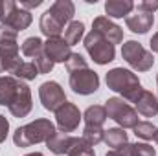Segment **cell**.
I'll return each instance as SVG.
<instances>
[{
    "label": "cell",
    "instance_id": "cell-4",
    "mask_svg": "<svg viewBox=\"0 0 158 156\" xmlns=\"http://www.w3.org/2000/svg\"><path fill=\"white\" fill-rule=\"evenodd\" d=\"M105 110L107 117L114 119L119 125V129H134L140 123L136 109L131 107V103H127L121 97H109L105 101Z\"/></svg>",
    "mask_w": 158,
    "mask_h": 156
},
{
    "label": "cell",
    "instance_id": "cell-23",
    "mask_svg": "<svg viewBox=\"0 0 158 156\" xmlns=\"http://www.w3.org/2000/svg\"><path fill=\"white\" fill-rule=\"evenodd\" d=\"M20 50H22V55L35 59L37 55H40L44 51V42L39 37H28V39L20 44Z\"/></svg>",
    "mask_w": 158,
    "mask_h": 156
},
{
    "label": "cell",
    "instance_id": "cell-17",
    "mask_svg": "<svg viewBox=\"0 0 158 156\" xmlns=\"http://www.w3.org/2000/svg\"><path fill=\"white\" fill-rule=\"evenodd\" d=\"M39 28L40 31H42V35H46L48 39H52V37H61V33H63V24L46 9L42 15H40V20H39Z\"/></svg>",
    "mask_w": 158,
    "mask_h": 156
},
{
    "label": "cell",
    "instance_id": "cell-24",
    "mask_svg": "<svg viewBox=\"0 0 158 156\" xmlns=\"http://www.w3.org/2000/svg\"><path fill=\"white\" fill-rule=\"evenodd\" d=\"M125 156H156L155 147H151L149 143H127L125 147H121Z\"/></svg>",
    "mask_w": 158,
    "mask_h": 156
},
{
    "label": "cell",
    "instance_id": "cell-1",
    "mask_svg": "<svg viewBox=\"0 0 158 156\" xmlns=\"http://www.w3.org/2000/svg\"><path fill=\"white\" fill-rule=\"evenodd\" d=\"M0 105L15 117H26L33 109L30 86L13 76H0Z\"/></svg>",
    "mask_w": 158,
    "mask_h": 156
},
{
    "label": "cell",
    "instance_id": "cell-15",
    "mask_svg": "<svg viewBox=\"0 0 158 156\" xmlns=\"http://www.w3.org/2000/svg\"><path fill=\"white\" fill-rule=\"evenodd\" d=\"M48 11L64 26V24H70V22H72V18H74V15H76V6H74L72 0H55V2L50 6Z\"/></svg>",
    "mask_w": 158,
    "mask_h": 156
},
{
    "label": "cell",
    "instance_id": "cell-30",
    "mask_svg": "<svg viewBox=\"0 0 158 156\" xmlns=\"http://www.w3.org/2000/svg\"><path fill=\"white\" fill-rule=\"evenodd\" d=\"M19 31L13 30L7 24H0V44H9V42H17Z\"/></svg>",
    "mask_w": 158,
    "mask_h": 156
},
{
    "label": "cell",
    "instance_id": "cell-19",
    "mask_svg": "<svg viewBox=\"0 0 158 156\" xmlns=\"http://www.w3.org/2000/svg\"><path fill=\"white\" fill-rule=\"evenodd\" d=\"M74 138H76V136L63 134V132H55V134L46 142V147H48L53 154H68V149L72 147Z\"/></svg>",
    "mask_w": 158,
    "mask_h": 156
},
{
    "label": "cell",
    "instance_id": "cell-16",
    "mask_svg": "<svg viewBox=\"0 0 158 156\" xmlns=\"http://www.w3.org/2000/svg\"><path fill=\"white\" fill-rule=\"evenodd\" d=\"M132 9H134L132 0H107L105 2V13L109 15V18H123V17L127 18Z\"/></svg>",
    "mask_w": 158,
    "mask_h": 156
},
{
    "label": "cell",
    "instance_id": "cell-35",
    "mask_svg": "<svg viewBox=\"0 0 158 156\" xmlns=\"http://www.w3.org/2000/svg\"><path fill=\"white\" fill-rule=\"evenodd\" d=\"M149 44H151V50H153L155 53H158V31L151 37V42H149Z\"/></svg>",
    "mask_w": 158,
    "mask_h": 156
},
{
    "label": "cell",
    "instance_id": "cell-20",
    "mask_svg": "<svg viewBox=\"0 0 158 156\" xmlns=\"http://www.w3.org/2000/svg\"><path fill=\"white\" fill-rule=\"evenodd\" d=\"M85 125L88 127H103V123L107 121V110H105V105H90L85 114Z\"/></svg>",
    "mask_w": 158,
    "mask_h": 156
},
{
    "label": "cell",
    "instance_id": "cell-27",
    "mask_svg": "<svg viewBox=\"0 0 158 156\" xmlns=\"http://www.w3.org/2000/svg\"><path fill=\"white\" fill-rule=\"evenodd\" d=\"M66 156H96V153H94V147H90L83 138H74V143L68 149Z\"/></svg>",
    "mask_w": 158,
    "mask_h": 156
},
{
    "label": "cell",
    "instance_id": "cell-8",
    "mask_svg": "<svg viewBox=\"0 0 158 156\" xmlns=\"http://www.w3.org/2000/svg\"><path fill=\"white\" fill-rule=\"evenodd\" d=\"M39 99L42 107L50 112H55L59 107H63L68 99L63 90V86L57 81H46L39 86Z\"/></svg>",
    "mask_w": 158,
    "mask_h": 156
},
{
    "label": "cell",
    "instance_id": "cell-10",
    "mask_svg": "<svg viewBox=\"0 0 158 156\" xmlns=\"http://www.w3.org/2000/svg\"><path fill=\"white\" fill-rule=\"evenodd\" d=\"M92 30H94L96 33H99L105 40H109L112 46L123 42V30L119 28L116 22H112L107 15L96 17L94 22H92Z\"/></svg>",
    "mask_w": 158,
    "mask_h": 156
},
{
    "label": "cell",
    "instance_id": "cell-25",
    "mask_svg": "<svg viewBox=\"0 0 158 156\" xmlns=\"http://www.w3.org/2000/svg\"><path fill=\"white\" fill-rule=\"evenodd\" d=\"M90 147H96L98 143H101L103 142V138H105V130H103V127H88V125H85V129H83V136H81Z\"/></svg>",
    "mask_w": 158,
    "mask_h": 156
},
{
    "label": "cell",
    "instance_id": "cell-31",
    "mask_svg": "<svg viewBox=\"0 0 158 156\" xmlns=\"http://www.w3.org/2000/svg\"><path fill=\"white\" fill-rule=\"evenodd\" d=\"M33 64L37 66V70H39V74H50L52 70H53V63L48 59V55L42 51L40 55H37L35 59H33Z\"/></svg>",
    "mask_w": 158,
    "mask_h": 156
},
{
    "label": "cell",
    "instance_id": "cell-9",
    "mask_svg": "<svg viewBox=\"0 0 158 156\" xmlns=\"http://www.w3.org/2000/svg\"><path fill=\"white\" fill-rule=\"evenodd\" d=\"M83 119V114L79 112L77 105L66 101L63 107H59L55 110V121H57V129L63 134H70L79 127V121Z\"/></svg>",
    "mask_w": 158,
    "mask_h": 156
},
{
    "label": "cell",
    "instance_id": "cell-37",
    "mask_svg": "<svg viewBox=\"0 0 158 156\" xmlns=\"http://www.w3.org/2000/svg\"><path fill=\"white\" fill-rule=\"evenodd\" d=\"M153 140L158 143V127H156V130H155V136H153Z\"/></svg>",
    "mask_w": 158,
    "mask_h": 156
},
{
    "label": "cell",
    "instance_id": "cell-18",
    "mask_svg": "<svg viewBox=\"0 0 158 156\" xmlns=\"http://www.w3.org/2000/svg\"><path fill=\"white\" fill-rule=\"evenodd\" d=\"M31 20H33L31 13H30V11H26V9H22L20 6H17V7L13 9V13L6 18V22H4V24L11 26V28H13V30H17V31H24L26 28H30Z\"/></svg>",
    "mask_w": 158,
    "mask_h": 156
},
{
    "label": "cell",
    "instance_id": "cell-12",
    "mask_svg": "<svg viewBox=\"0 0 158 156\" xmlns=\"http://www.w3.org/2000/svg\"><path fill=\"white\" fill-rule=\"evenodd\" d=\"M44 53L55 64V63H66L74 51H72V46H68V42L63 37H52L44 42Z\"/></svg>",
    "mask_w": 158,
    "mask_h": 156
},
{
    "label": "cell",
    "instance_id": "cell-7",
    "mask_svg": "<svg viewBox=\"0 0 158 156\" xmlns=\"http://www.w3.org/2000/svg\"><path fill=\"white\" fill-rule=\"evenodd\" d=\"M68 84L79 96H90V94L98 92V88H99V76L90 68H83V70L70 74Z\"/></svg>",
    "mask_w": 158,
    "mask_h": 156
},
{
    "label": "cell",
    "instance_id": "cell-21",
    "mask_svg": "<svg viewBox=\"0 0 158 156\" xmlns=\"http://www.w3.org/2000/svg\"><path fill=\"white\" fill-rule=\"evenodd\" d=\"M103 142H105V143H107V147H110L112 151H118V149L125 147V145L129 143V138H127L125 129L114 127V129L105 130V138H103Z\"/></svg>",
    "mask_w": 158,
    "mask_h": 156
},
{
    "label": "cell",
    "instance_id": "cell-36",
    "mask_svg": "<svg viewBox=\"0 0 158 156\" xmlns=\"http://www.w3.org/2000/svg\"><path fill=\"white\" fill-rule=\"evenodd\" d=\"M105 156H125V154H123V151H121V149H118V151H109Z\"/></svg>",
    "mask_w": 158,
    "mask_h": 156
},
{
    "label": "cell",
    "instance_id": "cell-22",
    "mask_svg": "<svg viewBox=\"0 0 158 156\" xmlns=\"http://www.w3.org/2000/svg\"><path fill=\"white\" fill-rule=\"evenodd\" d=\"M85 37V24L79 20H72L68 24V28L64 30V37L63 39L68 42V46H76L79 44V40Z\"/></svg>",
    "mask_w": 158,
    "mask_h": 156
},
{
    "label": "cell",
    "instance_id": "cell-2",
    "mask_svg": "<svg viewBox=\"0 0 158 156\" xmlns=\"http://www.w3.org/2000/svg\"><path fill=\"white\" fill-rule=\"evenodd\" d=\"M107 86L121 96V99L129 101V103H136L138 97L142 96L143 88H142V83L138 76L132 72V70H125V68H112L107 72Z\"/></svg>",
    "mask_w": 158,
    "mask_h": 156
},
{
    "label": "cell",
    "instance_id": "cell-6",
    "mask_svg": "<svg viewBox=\"0 0 158 156\" xmlns=\"http://www.w3.org/2000/svg\"><path fill=\"white\" fill-rule=\"evenodd\" d=\"M83 44H85V50L88 51L90 59L96 64H101V66L103 64H109L116 57V46H112L109 40H105L99 33H96L94 30L88 35H85Z\"/></svg>",
    "mask_w": 158,
    "mask_h": 156
},
{
    "label": "cell",
    "instance_id": "cell-3",
    "mask_svg": "<svg viewBox=\"0 0 158 156\" xmlns=\"http://www.w3.org/2000/svg\"><path fill=\"white\" fill-rule=\"evenodd\" d=\"M55 132H57V129L50 119L39 117L24 127H19L13 132V142L17 147H31V145L42 143V142L46 143Z\"/></svg>",
    "mask_w": 158,
    "mask_h": 156
},
{
    "label": "cell",
    "instance_id": "cell-39",
    "mask_svg": "<svg viewBox=\"0 0 158 156\" xmlns=\"http://www.w3.org/2000/svg\"><path fill=\"white\" fill-rule=\"evenodd\" d=\"M156 86H158V74H156ZM156 97H158V96H156Z\"/></svg>",
    "mask_w": 158,
    "mask_h": 156
},
{
    "label": "cell",
    "instance_id": "cell-34",
    "mask_svg": "<svg viewBox=\"0 0 158 156\" xmlns=\"http://www.w3.org/2000/svg\"><path fill=\"white\" fill-rule=\"evenodd\" d=\"M40 4H42V0H20V7L26 9V11H30L33 7H39Z\"/></svg>",
    "mask_w": 158,
    "mask_h": 156
},
{
    "label": "cell",
    "instance_id": "cell-5",
    "mask_svg": "<svg viewBox=\"0 0 158 156\" xmlns=\"http://www.w3.org/2000/svg\"><path fill=\"white\" fill-rule=\"evenodd\" d=\"M121 57L125 59V63L136 70V72H149L155 64V57L153 51L145 50L140 42L136 40H127L121 46Z\"/></svg>",
    "mask_w": 158,
    "mask_h": 156
},
{
    "label": "cell",
    "instance_id": "cell-38",
    "mask_svg": "<svg viewBox=\"0 0 158 156\" xmlns=\"http://www.w3.org/2000/svg\"><path fill=\"white\" fill-rule=\"evenodd\" d=\"M26 156H44L42 153H30V154H26Z\"/></svg>",
    "mask_w": 158,
    "mask_h": 156
},
{
    "label": "cell",
    "instance_id": "cell-26",
    "mask_svg": "<svg viewBox=\"0 0 158 156\" xmlns=\"http://www.w3.org/2000/svg\"><path fill=\"white\" fill-rule=\"evenodd\" d=\"M11 76L20 79V81H31V79H35L37 76H40V74H39V70H37V66L33 64V61H31V63H22Z\"/></svg>",
    "mask_w": 158,
    "mask_h": 156
},
{
    "label": "cell",
    "instance_id": "cell-14",
    "mask_svg": "<svg viewBox=\"0 0 158 156\" xmlns=\"http://www.w3.org/2000/svg\"><path fill=\"white\" fill-rule=\"evenodd\" d=\"M134 109H136L138 114H142V116H145V117L158 116V97L153 92L143 90L142 96L138 97V101L134 103Z\"/></svg>",
    "mask_w": 158,
    "mask_h": 156
},
{
    "label": "cell",
    "instance_id": "cell-28",
    "mask_svg": "<svg viewBox=\"0 0 158 156\" xmlns=\"http://www.w3.org/2000/svg\"><path fill=\"white\" fill-rule=\"evenodd\" d=\"M132 130H134L136 138H142V140H153L156 127H155L151 121H140V123H138Z\"/></svg>",
    "mask_w": 158,
    "mask_h": 156
},
{
    "label": "cell",
    "instance_id": "cell-29",
    "mask_svg": "<svg viewBox=\"0 0 158 156\" xmlns=\"http://www.w3.org/2000/svg\"><path fill=\"white\" fill-rule=\"evenodd\" d=\"M64 64H66V70H68V74H74V72L83 70V68H88V64H86V59H85L81 53H72Z\"/></svg>",
    "mask_w": 158,
    "mask_h": 156
},
{
    "label": "cell",
    "instance_id": "cell-32",
    "mask_svg": "<svg viewBox=\"0 0 158 156\" xmlns=\"http://www.w3.org/2000/svg\"><path fill=\"white\" fill-rule=\"evenodd\" d=\"M136 9L147 11V13H155L158 9V0H142V2L136 6Z\"/></svg>",
    "mask_w": 158,
    "mask_h": 156
},
{
    "label": "cell",
    "instance_id": "cell-33",
    "mask_svg": "<svg viewBox=\"0 0 158 156\" xmlns=\"http://www.w3.org/2000/svg\"><path fill=\"white\" fill-rule=\"evenodd\" d=\"M7 132H9V121L6 119V116H2V114H0V143H4V142H6Z\"/></svg>",
    "mask_w": 158,
    "mask_h": 156
},
{
    "label": "cell",
    "instance_id": "cell-11",
    "mask_svg": "<svg viewBox=\"0 0 158 156\" xmlns=\"http://www.w3.org/2000/svg\"><path fill=\"white\" fill-rule=\"evenodd\" d=\"M24 61H20L19 42L0 44V74H13Z\"/></svg>",
    "mask_w": 158,
    "mask_h": 156
},
{
    "label": "cell",
    "instance_id": "cell-13",
    "mask_svg": "<svg viewBox=\"0 0 158 156\" xmlns=\"http://www.w3.org/2000/svg\"><path fill=\"white\" fill-rule=\"evenodd\" d=\"M125 24H127V28H129L132 33L143 35V33H147V31L153 28V24H155V15H153V13H147V11L136 9V13H132V15H129V17L125 18Z\"/></svg>",
    "mask_w": 158,
    "mask_h": 156
}]
</instances>
